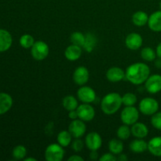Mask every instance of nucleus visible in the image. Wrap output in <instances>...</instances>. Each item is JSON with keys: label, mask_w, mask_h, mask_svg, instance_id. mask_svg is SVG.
Here are the masks:
<instances>
[{"label": "nucleus", "mask_w": 161, "mask_h": 161, "mask_svg": "<svg viewBox=\"0 0 161 161\" xmlns=\"http://www.w3.org/2000/svg\"><path fill=\"white\" fill-rule=\"evenodd\" d=\"M125 74L127 81L134 85H141L150 75V68L144 62L133 63L127 68Z\"/></svg>", "instance_id": "1"}, {"label": "nucleus", "mask_w": 161, "mask_h": 161, "mask_svg": "<svg viewBox=\"0 0 161 161\" xmlns=\"http://www.w3.org/2000/svg\"><path fill=\"white\" fill-rule=\"evenodd\" d=\"M122 105V96L116 92L108 93L102 97L101 102V108L105 115L115 114Z\"/></svg>", "instance_id": "2"}, {"label": "nucleus", "mask_w": 161, "mask_h": 161, "mask_svg": "<svg viewBox=\"0 0 161 161\" xmlns=\"http://www.w3.org/2000/svg\"><path fill=\"white\" fill-rule=\"evenodd\" d=\"M160 105L155 98L146 97L142 99L138 105V109L142 114L145 116H153L159 111Z\"/></svg>", "instance_id": "3"}, {"label": "nucleus", "mask_w": 161, "mask_h": 161, "mask_svg": "<svg viewBox=\"0 0 161 161\" xmlns=\"http://www.w3.org/2000/svg\"><path fill=\"white\" fill-rule=\"evenodd\" d=\"M64 147L58 143L50 144L45 149L44 156L47 161H61L64 157Z\"/></svg>", "instance_id": "4"}, {"label": "nucleus", "mask_w": 161, "mask_h": 161, "mask_svg": "<svg viewBox=\"0 0 161 161\" xmlns=\"http://www.w3.org/2000/svg\"><path fill=\"white\" fill-rule=\"evenodd\" d=\"M50 53V47L48 44L42 40L36 41L31 48V57L36 61H41L45 60Z\"/></svg>", "instance_id": "5"}, {"label": "nucleus", "mask_w": 161, "mask_h": 161, "mask_svg": "<svg viewBox=\"0 0 161 161\" xmlns=\"http://www.w3.org/2000/svg\"><path fill=\"white\" fill-rule=\"evenodd\" d=\"M139 109L135 106H125L121 111L120 119L124 124L128 126L133 125L139 119Z\"/></svg>", "instance_id": "6"}, {"label": "nucleus", "mask_w": 161, "mask_h": 161, "mask_svg": "<svg viewBox=\"0 0 161 161\" xmlns=\"http://www.w3.org/2000/svg\"><path fill=\"white\" fill-rule=\"evenodd\" d=\"M77 97L82 103L91 104L97 98L95 91L88 86H80L77 91Z\"/></svg>", "instance_id": "7"}, {"label": "nucleus", "mask_w": 161, "mask_h": 161, "mask_svg": "<svg viewBox=\"0 0 161 161\" xmlns=\"http://www.w3.org/2000/svg\"><path fill=\"white\" fill-rule=\"evenodd\" d=\"M84 142L90 151H98L102 146V136L97 132H90L85 137Z\"/></svg>", "instance_id": "8"}, {"label": "nucleus", "mask_w": 161, "mask_h": 161, "mask_svg": "<svg viewBox=\"0 0 161 161\" xmlns=\"http://www.w3.org/2000/svg\"><path fill=\"white\" fill-rule=\"evenodd\" d=\"M76 111L79 119L84 122H90L95 117V109L91 104L82 103L81 105H79Z\"/></svg>", "instance_id": "9"}, {"label": "nucleus", "mask_w": 161, "mask_h": 161, "mask_svg": "<svg viewBox=\"0 0 161 161\" xmlns=\"http://www.w3.org/2000/svg\"><path fill=\"white\" fill-rule=\"evenodd\" d=\"M145 88L148 93L156 94L161 91V75L153 74L150 75L145 82Z\"/></svg>", "instance_id": "10"}, {"label": "nucleus", "mask_w": 161, "mask_h": 161, "mask_svg": "<svg viewBox=\"0 0 161 161\" xmlns=\"http://www.w3.org/2000/svg\"><path fill=\"white\" fill-rule=\"evenodd\" d=\"M69 131L74 138H80L86 134V125L80 119H73L69 125Z\"/></svg>", "instance_id": "11"}, {"label": "nucleus", "mask_w": 161, "mask_h": 161, "mask_svg": "<svg viewBox=\"0 0 161 161\" xmlns=\"http://www.w3.org/2000/svg\"><path fill=\"white\" fill-rule=\"evenodd\" d=\"M90 79V72L87 68L85 66H79L72 74V80L75 84L79 86H83L87 83Z\"/></svg>", "instance_id": "12"}, {"label": "nucleus", "mask_w": 161, "mask_h": 161, "mask_svg": "<svg viewBox=\"0 0 161 161\" xmlns=\"http://www.w3.org/2000/svg\"><path fill=\"white\" fill-rule=\"evenodd\" d=\"M143 38L139 33L131 32L125 38V45L129 50H138L142 47Z\"/></svg>", "instance_id": "13"}, {"label": "nucleus", "mask_w": 161, "mask_h": 161, "mask_svg": "<svg viewBox=\"0 0 161 161\" xmlns=\"http://www.w3.org/2000/svg\"><path fill=\"white\" fill-rule=\"evenodd\" d=\"M105 76L107 80L111 83H119L126 79L125 71L117 66H113L108 69Z\"/></svg>", "instance_id": "14"}, {"label": "nucleus", "mask_w": 161, "mask_h": 161, "mask_svg": "<svg viewBox=\"0 0 161 161\" xmlns=\"http://www.w3.org/2000/svg\"><path fill=\"white\" fill-rule=\"evenodd\" d=\"M83 53V48L79 46L71 44L64 50V57L70 61H75L80 59Z\"/></svg>", "instance_id": "15"}, {"label": "nucleus", "mask_w": 161, "mask_h": 161, "mask_svg": "<svg viewBox=\"0 0 161 161\" xmlns=\"http://www.w3.org/2000/svg\"><path fill=\"white\" fill-rule=\"evenodd\" d=\"M148 26L154 32H161V10L155 11L149 17Z\"/></svg>", "instance_id": "16"}, {"label": "nucleus", "mask_w": 161, "mask_h": 161, "mask_svg": "<svg viewBox=\"0 0 161 161\" xmlns=\"http://www.w3.org/2000/svg\"><path fill=\"white\" fill-rule=\"evenodd\" d=\"M131 135L136 138H145L149 135V128L142 122H136L131 125Z\"/></svg>", "instance_id": "17"}, {"label": "nucleus", "mask_w": 161, "mask_h": 161, "mask_svg": "<svg viewBox=\"0 0 161 161\" xmlns=\"http://www.w3.org/2000/svg\"><path fill=\"white\" fill-rule=\"evenodd\" d=\"M13 44V37L5 29H0V52L7 51Z\"/></svg>", "instance_id": "18"}, {"label": "nucleus", "mask_w": 161, "mask_h": 161, "mask_svg": "<svg viewBox=\"0 0 161 161\" xmlns=\"http://www.w3.org/2000/svg\"><path fill=\"white\" fill-rule=\"evenodd\" d=\"M148 151L153 156L161 157V136H156L148 142Z\"/></svg>", "instance_id": "19"}, {"label": "nucleus", "mask_w": 161, "mask_h": 161, "mask_svg": "<svg viewBox=\"0 0 161 161\" xmlns=\"http://www.w3.org/2000/svg\"><path fill=\"white\" fill-rule=\"evenodd\" d=\"M13 106V98L9 94L0 92V115L6 113Z\"/></svg>", "instance_id": "20"}, {"label": "nucleus", "mask_w": 161, "mask_h": 161, "mask_svg": "<svg viewBox=\"0 0 161 161\" xmlns=\"http://www.w3.org/2000/svg\"><path fill=\"white\" fill-rule=\"evenodd\" d=\"M129 149L135 153H142L148 150V142L144 138H136L130 143Z\"/></svg>", "instance_id": "21"}, {"label": "nucleus", "mask_w": 161, "mask_h": 161, "mask_svg": "<svg viewBox=\"0 0 161 161\" xmlns=\"http://www.w3.org/2000/svg\"><path fill=\"white\" fill-rule=\"evenodd\" d=\"M149 17V16L144 11H136L131 17L132 23L137 27H143L148 24Z\"/></svg>", "instance_id": "22"}, {"label": "nucleus", "mask_w": 161, "mask_h": 161, "mask_svg": "<svg viewBox=\"0 0 161 161\" xmlns=\"http://www.w3.org/2000/svg\"><path fill=\"white\" fill-rule=\"evenodd\" d=\"M72 135H71L69 130H61L58 133V136H57V141L59 145H61L62 147H68L69 145L72 144Z\"/></svg>", "instance_id": "23"}, {"label": "nucleus", "mask_w": 161, "mask_h": 161, "mask_svg": "<svg viewBox=\"0 0 161 161\" xmlns=\"http://www.w3.org/2000/svg\"><path fill=\"white\" fill-rule=\"evenodd\" d=\"M97 44V38L92 33H86L85 35V42L83 46V49L87 53H91L94 50Z\"/></svg>", "instance_id": "24"}, {"label": "nucleus", "mask_w": 161, "mask_h": 161, "mask_svg": "<svg viewBox=\"0 0 161 161\" xmlns=\"http://www.w3.org/2000/svg\"><path fill=\"white\" fill-rule=\"evenodd\" d=\"M124 143H123L122 140L119 139V138H113V139L110 140L108 142V150L110 153H113L114 155H119V154L122 153L124 151Z\"/></svg>", "instance_id": "25"}, {"label": "nucleus", "mask_w": 161, "mask_h": 161, "mask_svg": "<svg viewBox=\"0 0 161 161\" xmlns=\"http://www.w3.org/2000/svg\"><path fill=\"white\" fill-rule=\"evenodd\" d=\"M62 105L68 112L75 110L79 106L78 100L73 95H67L63 98Z\"/></svg>", "instance_id": "26"}, {"label": "nucleus", "mask_w": 161, "mask_h": 161, "mask_svg": "<svg viewBox=\"0 0 161 161\" xmlns=\"http://www.w3.org/2000/svg\"><path fill=\"white\" fill-rule=\"evenodd\" d=\"M141 58L147 62H152L154 61L157 58V52L155 50L150 47H146L142 49L141 50Z\"/></svg>", "instance_id": "27"}, {"label": "nucleus", "mask_w": 161, "mask_h": 161, "mask_svg": "<svg viewBox=\"0 0 161 161\" xmlns=\"http://www.w3.org/2000/svg\"><path fill=\"white\" fill-rule=\"evenodd\" d=\"M131 135V129L130 126L127 124H123L118 127L116 130V136L120 140H127Z\"/></svg>", "instance_id": "28"}, {"label": "nucleus", "mask_w": 161, "mask_h": 161, "mask_svg": "<svg viewBox=\"0 0 161 161\" xmlns=\"http://www.w3.org/2000/svg\"><path fill=\"white\" fill-rule=\"evenodd\" d=\"M122 102L124 106H135L138 102V97L134 93L127 92L122 96Z\"/></svg>", "instance_id": "29"}, {"label": "nucleus", "mask_w": 161, "mask_h": 161, "mask_svg": "<svg viewBox=\"0 0 161 161\" xmlns=\"http://www.w3.org/2000/svg\"><path fill=\"white\" fill-rule=\"evenodd\" d=\"M12 155L15 160H24L27 156V149L22 145L15 146L12 151Z\"/></svg>", "instance_id": "30"}, {"label": "nucleus", "mask_w": 161, "mask_h": 161, "mask_svg": "<svg viewBox=\"0 0 161 161\" xmlns=\"http://www.w3.org/2000/svg\"><path fill=\"white\" fill-rule=\"evenodd\" d=\"M70 41L72 44L79 46L83 48L85 42V35L80 31H74L70 36Z\"/></svg>", "instance_id": "31"}, {"label": "nucleus", "mask_w": 161, "mask_h": 161, "mask_svg": "<svg viewBox=\"0 0 161 161\" xmlns=\"http://www.w3.org/2000/svg\"><path fill=\"white\" fill-rule=\"evenodd\" d=\"M35 42L34 37L30 34H24L20 38V45L25 49H31Z\"/></svg>", "instance_id": "32"}, {"label": "nucleus", "mask_w": 161, "mask_h": 161, "mask_svg": "<svg viewBox=\"0 0 161 161\" xmlns=\"http://www.w3.org/2000/svg\"><path fill=\"white\" fill-rule=\"evenodd\" d=\"M151 124L155 129L161 130V111H158L151 116Z\"/></svg>", "instance_id": "33"}, {"label": "nucleus", "mask_w": 161, "mask_h": 161, "mask_svg": "<svg viewBox=\"0 0 161 161\" xmlns=\"http://www.w3.org/2000/svg\"><path fill=\"white\" fill-rule=\"evenodd\" d=\"M85 146V142L80 138H75L72 142V150L75 151V153L81 152Z\"/></svg>", "instance_id": "34"}, {"label": "nucleus", "mask_w": 161, "mask_h": 161, "mask_svg": "<svg viewBox=\"0 0 161 161\" xmlns=\"http://www.w3.org/2000/svg\"><path fill=\"white\" fill-rule=\"evenodd\" d=\"M100 161H116L117 160V157L116 155H114L112 153H104L103 155L98 159Z\"/></svg>", "instance_id": "35"}, {"label": "nucleus", "mask_w": 161, "mask_h": 161, "mask_svg": "<svg viewBox=\"0 0 161 161\" xmlns=\"http://www.w3.org/2000/svg\"><path fill=\"white\" fill-rule=\"evenodd\" d=\"M69 119H71L72 120H73V119H79L78 113H77L76 109L72 110V111H69Z\"/></svg>", "instance_id": "36"}, {"label": "nucleus", "mask_w": 161, "mask_h": 161, "mask_svg": "<svg viewBox=\"0 0 161 161\" xmlns=\"http://www.w3.org/2000/svg\"><path fill=\"white\" fill-rule=\"evenodd\" d=\"M69 161H84V159L80 155H72L68 158Z\"/></svg>", "instance_id": "37"}, {"label": "nucleus", "mask_w": 161, "mask_h": 161, "mask_svg": "<svg viewBox=\"0 0 161 161\" xmlns=\"http://www.w3.org/2000/svg\"><path fill=\"white\" fill-rule=\"evenodd\" d=\"M90 158L92 160H96L98 158V153H97V151H91V153H90Z\"/></svg>", "instance_id": "38"}, {"label": "nucleus", "mask_w": 161, "mask_h": 161, "mask_svg": "<svg viewBox=\"0 0 161 161\" xmlns=\"http://www.w3.org/2000/svg\"><path fill=\"white\" fill-rule=\"evenodd\" d=\"M128 160V158H127V157L126 156V154H123V153H120L118 155L117 157V160H120V161H126Z\"/></svg>", "instance_id": "39"}, {"label": "nucleus", "mask_w": 161, "mask_h": 161, "mask_svg": "<svg viewBox=\"0 0 161 161\" xmlns=\"http://www.w3.org/2000/svg\"><path fill=\"white\" fill-rule=\"evenodd\" d=\"M156 52H157V58H161V42L157 45V49H156Z\"/></svg>", "instance_id": "40"}, {"label": "nucleus", "mask_w": 161, "mask_h": 161, "mask_svg": "<svg viewBox=\"0 0 161 161\" xmlns=\"http://www.w3.org/2000/svg\"><path fill=\"white\" fill-rule=\"evenodd\" d=\"M155 66L157 69H161V58H158L157 59H156L155 61Z\"/></svg>", "instance_id": "41"}, {"label": "nucleus", "mask_w": 161, "mask_h": 161, "mask_svg": "<svg viewBox=\"0 0 161 161\" xmlns=\"http://www.w3.org/2000/svg\"><path fill=\"white\" fill-rule=\"evenodd\" d=\"M24 160L25 161H37L36 158H33V157H25V159H24Z\"/></svg>", "instance_id": "42"}, {"label": "nucleus", "mask_w": 161, "mask_h": 161, "mask_svg": "<svg viewBox=\"0 0 161 161\" xmlns=\"http://www.w3.org/2000/svg\"><path fill=\"white\" fill-rule=\"evenodd\" d=\"M159 6H160V9L161 10V2L160 3V5H159Z\"/></svg>", "instance_id": "43"}]
</instances>
